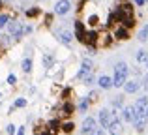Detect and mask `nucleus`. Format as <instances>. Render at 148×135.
I'll return each mask as SVG.
<instances>
[{"mask_svg": "<svg viewBox=\"0 0 148 135\" xmlns=\"http://www.w3.org/2000/svg\"><path fill=\"white\" fill-rule=\"evenodd\" d=\"M127 75H130V66L126 62H116L114 69H112V84H114V88H122L127 81Z\"/></svg>", "mask_w": 148, "mask_h": 135, "instance_id": "f257e3e1", "label": "nucleus"}, {"mask_svg": "<svg viewBox=\"0 0 148 135\" xmlns=\"http://www.w3.org/2000/svg\"><path fill=\"white\" fill-rule=\"evenodd\" d=\"M54 38H56L58 43L66 45V47H71L73 40H75V34H73L71 30H68V28H58L56 32H54Z\"/></svg>", "mask_w": 148, "mask_h": 135, "instance_id": "f03ea898", "label": "nucleus"}, {"mask_svg": "<svg viewBox=\"0 0 148 135\" xmlns=\"http://www.w3.org/2000/svg\"><path fill=\"white\" fill-rule=\"evenodd\" d=\"M6 28H8V34H11L15 40H21V38L25 36V25H23L21 21H17V19H11Z\"/></svg>", "mask_w": 148, "mask_h": 135, "instance_id": "7ed1b4c3", "label": "nucleus"}, {"mask_svg": "<svg viewBox=\"0 0 148 135\" xmlns=\"http://www.w3.org/2000/svg\"><path fill=\"white\" fill-rule=\"evenodd\" d=\"M120 118H122V122H131V124H133L139 118V113H137V109H135V105H124L122 109H120Z\"/></svg>", "mask_w": 148, "mask_h": 135, "instance_id": "20e7f679", "label": "nucleus"}, {"mask_svg": "<svg viewBox=\"0 0 148 135\" xmlns=\"http://www.w3.org/2000/svg\"><path fill=\"white\" fill-rule=\"evenodd\" d=\"M114 116H116V111H112V109H101V111H99V114H98V122H99V126L107 130V128H109V124L112 122V118H114Z\"/></svg>", "mask_w": 148, "mask_h": 135, "instance_id": "39448f33", "label": "nucleus"}, {"mask_svg": "<svg viewBox=\"0 0 148 135\" xmlns=\"http://www.w3.org/2000/svg\"><path fill=\"white\" fill-rule=\"evenodd\" d=\"M71 8H73V4H71V0H58L56 4H54V8H53V11H54V15H68L69 11H71Z\"/></svg>", "mask_w": 148, "mask_h": 135, "instance_id": "423d86ee", "label": "nucleus"}, {"mask_svg": "<svg viewBox=\"0 0 148 135\" xmlns=\"http://www.w3.org/2000/svg\"><path fill=\"white\" fill-rule=\"evenodd\" d=\"M96 128H98V120H96L94 116H86V118L83 120V124H81V133L90 135Z\"/></svg>", "mask_w": 148, "mask_h": 135, "instance_id": "0eeeda50", "label": "nucleus"}, {"mask_svg": "<svg viewBox=\"0 0 148 135\" xmlns=\"http://www.w3.org/2000/svg\"><path fill=\"white\" fill-rule=\"evenodd\" d=\"M92 71H94V64H92V60L84 58L83 62H81V68H79V71H77V79H81V81H83L84 77H86L88 73H92Z\"/></svg>", "mask_w": 148, "mask_h": 135, "instance_id": "6e6552de", "label": "nucleus"}, {"mask_svg": "<svg viewBox=\"0 0 148 135\" xmlns=\"http://www.w3.org/2000/svg\"><path fill=\"white\" fill-rule=\"evenodd\" d=\"M107 132H109V135H122V133H124V124H122V118H118V116H114V118H112V122L109 124Z\"/></svg>", "mask_w": 148, "mask_h": 135, "instance_id": "1a4fd4ad", "label": "nucleus"}, {"mask_svg": "<svg viewBox=\"0 0 148 135\" xmlns=\"http://www.w3.org/2000/svg\"><path fill=\"white\" fill-rule=\"evenodd\" d=\"M122 88H124L126 94H135V92H139V88H141V83H139L137 79H127Z\"/></svg>", "mask_w": 148, "mask_h": 135, "instance_id": "9d476101", "label": "nucleus"}, {"mask_svg": "<svg viewBox=\"0 0 148 135\" xmlns=\"http://www.w3.org/2000/svg\"><path fill=\"white\" fill-rule=\"evenodd\" d=\"M75 40L84 43V36H86V28H84V23L83 21H75Z\"/></svg>", "mask_w": 148, "mask_h": 135, "instance_id": "9b49d317", "label": "nucleus"}, {"mask_svg": "<svg viewBox=\"0 0 148 135\" xmlns=\"http://www.w3.org/2000/svg\"><path fill=\"white\" fill-rule=\"evenodd\" d=\"M112 36H114V40H118V41H126V40H130V30L126 28V26H116L114 28V32H112Z\"/></svg>", "mask_w": 148, "mask_h": 135, "instance_id": "f8f14e48", "label": "nucleus"}, {"mask_svg": "<svg viewBox=\"0 0 148 135\" xmlns=\"http://www.w3.org/2000/svg\"><path fill=\"white\" fill-rule=\"evenodd\" d=\"M98 86L101 88V90H111V88H114V84H112V77L99 75L98 77Z\"/></svg>", "mask_w": 148, "mask_h": 135, "instance_id": "ddd939ff", "label": "nucleus"}, {"mask_svg": "<svg viewBox=\"0 0 148 135\" xmlns=\"http://www.w3.org/2000/svg\"><path fill=\"white\" fill-rule=\"evenodd\" d=\"M133 105H135V109H137L139 116H141V114H145L146 109H148V96H141V98H137V101H135Z\"/></svg>", "mask_w": 148, "mask_h": 135, "instance_id": "4468645a", "label": "nucleus"}, {"mask_svg": "<svg viewBox=\"0 0 148 135\" xmlns=\"http://www.w3.org/2000/svg\"><path fill=\"white\" fill-rule=\"evenodd\" d=\"M146 124H148V118L143 114V116H139L137 120L133 122V126H135V132H139V133H143L146 130Z\"/></svg>", "mask_w": 148, "mask_h": 135, "instance_id": "2eb2a0df", "label": "nucleus"}, {"mask_svg": "<svg viewBox=\"0 0 148 135\" xmlns=\"http://www.w3.org/2000/svg\"><path fill=\"white\" fill-rule=\"evenodd\" d=\"M73 111H75V105H73L71 101H69V99H66L64 101V105H62V116H71L73 114Z\"/></svg>", "mask_w": 148, "mask_h": 135, "instance_id": "dca6fc26", "label": "nucleus"}, {"mask_svg": "<svg viewBox=\"0 0 148 135\" xmlns=\"http://www.w3.org/2000/svg\"><path fill=\"white\" fill-rule=\"evenodd\" d=\"M112 34H109V32H103V34H99V41H98V45H101V47H107V45H111L112 43Z\"/></svg>", "mask_w": 148, "mask_h": 135, "instance_id": "f3484780", "label": "nucleus"}, {"mask_svg": "<svg viewBox=\"0 0 148 135\" xmlns=\"http://www.w3.org/2000/svg\"><path fill=\"white\" fill-rule=\"evenodd\" d=\"M148 60V51L146 49H139L137 53H135V62L137 64H146Z\"/></svg>", "mask_w": 148, "mask_h": 135, "instance_id": "a211bd4d", "label": "nucleus"}, {"mask_svg": "<svg viewBox=\"0 0 148 135\" xmlns=\"http://www.w3.org/2000/svg\"><path fill=\"white\" fill-rule=\"evenodd\" d=\"M120 25H122V26H126L127 30L135 28V25H137V21H135V15H131V17H124L122 21H120Z\"/></svg>", "mask_w": 148, "mask_h": 135, "instance_id": "6ab92c4d", "label": "nucleus"}, {"mask_svg": "<svg viewBox=\"0 0 148 135\" xmlns=\"http://www.w3.org/2000/svg\"><path fill=\"white\" fill-rule=\"evenodd\" d=\"M60 130H62L66 135H69V133H73V130H75V124H73V120H66V122H62Z\"/></svg>", "mask_w": 148, "mask_h": 135, "instance_id": "aec40b11", "label": "nucleus"}, {"mask_svg": "<svg viewBox=\"0 0 148 135\" xmlns=\"http://www.w3.org/2000/svg\"><path fill=\"white\" fill-rule=\"evenodd\" d=\"M53 64H54V55L53 53H45L43 55V68H53Z\"/></svg>", "mask_w": 148, "mask_h": 135, "instance_id": "412c9836", "label": "nucleus"}, {"mask_svg": "<svg viewBox=\"0 0 148 135\" xmlns=\"http://www.w3.org/2000/svg\"><path fill=\"white\" fill-rule=\"evenodd\" d=\"M23 107H26V98H17L15 103L10 107V113H13L15 109H23Z\"/></svg>", "mask_w": 148, "mask_h": 135, "instance_id": "4be33fe9", "label": "nucleus"}, {"mask_svg": "<svg viewBox=\"0 0 148 135\" xmlns=\"http://www.w3.org/2000/svg\"><path fill=\"white\" fill-rule=\"evenodd\" d=\"M21 69H23L25 73H30V71H32V58H30V56L23 58V62H21Z\"/></svg>", "mask_w": 148, "mask_h": 135, "instance_id": "5701e85b", "label": "nucleus"}, {"mask_svg": "<svg viewBox=\"0 0 148 135\" xmlns=\"http://www.w3.org/2000/svg\"><path fill=\"white\" fill-rule=\"evenodd\" d=\"M88 107H90V99L88 98H81L79 105H77V109H79V113H86Z\"/></svg>", "mask_w": 148, "mask_h": 135, "instance_id": "b1692460", "label": "nucleus"}, {"mask_svg": "<svg viewBox=\"0 0 148 135\" xmlns=\"http://www.w3.org/2000/svg\"><path fill=\"white\" fill-rule=\"evenodd\" d=\"M60 126H62V122L58 120V118H53V120H49V124H47V128L51 130L53 133H56L58 130H60Z\"/></svg>", "mask_w": 148, "mask_h": 135, "instance_id": "393cba45", "label": "nucleus"}, {"mask_svg": "<svg viewBox=\"0 0 148 135\" xmlns=\"http://www.w3.org/2000/svg\"><path fill=\"white\" fill-rule=\"evenodd\" d=\"M137 38H139L141 41H146V40H148V23H146V25H143V26H141V30H139Z\"/></svg>", "mask_w": 148, "mask_h": 135, "instance_id": "a878e982", "label": "nucleus"}, {"mask_svg": "<svg viewBox=\"0 0 148 135\" xmlns=\"http://www.w3.org/2000/svg\"><path fill=\"white\" fill-rule=\"evenodd\" d=\"M122 107H124V98H122V96H116V98L112 99V111L122 109Z\"/></svg>", "mask_w": 148, "mask_h": 135, "instance_id": "bb28decb", "label": "nucleus"}, {"mask_svg": "<svg viewBox=\"0 0 148 135\" xmlns=\"http://www.w3.org/2000/svg\"><path fill=\"white\" fill-rule=\"evenodd\" d=\"M25 13H26L28 19H34V17H38V15L41 13V10H40V8H30V10H26Z\"/></svg>", "mask_w": 148, "mask_h": 135, "instance_id": "cd10ccee", "label": "nucleus"}, {"mask_svg": "<svg viewBox=\"0 0 148 135\" xmlns=\"http://www.w3.org/2000/svg\"><path fill=\"white\" fill-rule=\"evenodd\" d=\"M10 21H11V17L8 13H0V28H6Z\"/></svg>", "mask_w": 148, "mask_h": 135, "instance_id": "c85d7f7f", "label": "nucleus"}, {"mask_svg": "<svg viewBox=\"0 0 148 135\" xmlns=\"http://www.w3.org/2000/svg\"><path fill=\"white\" fill-rule=\"evenodd\" d=\"M88 25H90L92 28H96V26L99 25V17L98 15H90V17H88Z\"/></svg>", "mask_w": 148, "mask_h": 135, "instance_id": "c756f323", "label": "nucleus"}, {"mask_svg": "<svg viewBox=\"0 0 148 135\" xmlns=\"http://www.w3.org/2000/svg\"><path fill=\"white\" fill-rule=\"evenodd\" d=\"M94 81H96V75H94V71H92V73H88V75H86V77H84V79H83V83L90 86V84L94 83Z\"/></svg>", "mask_w": 148, "mask_h": 135, "instance_id": "7c9ffc66", "label": "nucleus"}, {"mask_svg": "<svg viewBox=\"0 0 148 135\" xmlns=\"http://www.w3.org/2000/svg\"><path fill=\"white\" fill-rule=\"evenodd\" d=\"M6 133H8V135H15V133H17V126L8 124V126H6Z\"/></svg>", "mask_w": 148, "mask_h": 135, "instance_id": "2f4dec72", "label": "nucleus"}, {"mask_svg": "<svg viewBox=\"0 0 148 135\" xmlns=\"http://www.w3.org/2000/svg\"><path fill=\"white\" fill-rule=\"evenodd\" d=\"M6 81H8V84H10V86H13V84H17V77H15V73H10Z\"/></svg>", "mask_w": 148, "mask_h": 135, "instance_id": "473e14b6", "label": "nucleus"}, {"mask_svg": "<svg viewBox=\"0 0 148 135\" xmlns=\"http://www.w3.org/2000/svg\"><path fill=\"white\" fill-rule=\"evenodd\" d=\"M88 99H90V103H96L99 99V94L98 92H90V94H88Z\"/></svg>", "mask_w": 148, "mask_h": 135, "instance_id": "72a5a7b5", "label": "nucleus"}, {"mask_svg": "<svg viewBox=\"0 0 148 135\" xmlns=\"http://www.w3.org/2000/svg\"><path fill=\"white\" fill-rule=\"evenodd\" d=\"M90 135H105V128H96Z\"/></svg>", "mask_w": 148, "mask_h": 135, "instance_id": "f704fd0d", "label": "nucleus"}, {"mask_svg": "<svg viewBox=\"0 0 148 135\" xmlns=\"http://www.w3.org/2000/svg\"><path fill=\"white\" fill-rule=\"evenodd\" d=\"M146 2H148V0H133V4H135V6H139V8H143Z\"/></svg>", "mask_w": 148, "mask_h": 135, "instance_id": "c9c22d12", "label": "nucleus"}, {"mask_svg": "<svg viewBox=\"0 0 148 135\" xmlns=\"http://www.w3.org/2000/svg\"><path fill=\"white\" fill-rule=\"evenodd\" d=\"M25 132H26L25 126H21V128H17V133H15V135H25Z\"/></svg>", "mask_w": 148, "mask_h": 135, "instance_id": "e433bc0d", "label": "nucleus"}, {"mask_svg": "<svg viewBox=\"0 0 148 135\" xmlns=\"http://www.w3.org/2000/svg\"><path fill=\"white\" fill-rule=\"evenodd\" d=\"M143 86H145V88H148V73H146L145 77H143Z\"/></svg>", "mask_w": 148, "mask_h": 135, "instance_id": "4c0bfd02", "label": "nucleus"}, {"mask_svg": "<svg viewBox=\"0 0 148 135\" xmlns=\"http://www.w3.org/2000/svg\"><path fill=\"white\" fill-rule=\"evenodd\" d=\"M32 32V25H25V34H30Z\"/></svg>", "mask_w": 148, "mask_h": 135, "instance_id": "58836bf2", "label": "nucleus"}, {"mask_svg": "<svg viewBox=\"0 0 148 135\" xmlns=\"http://www.w3.org/2000/svg\"><path fill=\"white\" fill-rule=\"evenodd\" d=\"M40 135H53V132H51V130H49V128H47V130H45V132H41V133H40Z\"/></svg>", "mask_w": 148, "mask_h": 135, "instance_id": "ea45409f", "label": "nucleus"}, {"mask_svg": "<svg viewBox=\"0 0 148 135\" xmlns=\"http://www.w3.org/2000/svg\"><path fill=\"white\" fill-rule=\"evenodd\" d=\"M145 116H146V118H148V109H146V113H145Z\"/></svg>", "mask_w": 148, "mask_h": 135, "instance_id": "a19ab883", "label": "nucleus"}, {"mask_svg": "<svg viewBox=\"0 0 148 135\" xmlns=\"http://www.w3.org/2000/svg\"><path fill=\"white\" fill-rule=\"evenodd\" d=\"M146 68H148V60H146Z\"/></svg>", "mask_w": 148, "mask_h": 135, "instance_id": "79ce46f5", "label": "nucleus"}, {"mask_svg": "<svg viewBox=\"0 0 148 135\" xmlns=\"http://www.w3.org/2000/svg\"><path fill=\"white\" fill-rule=\"evenodd\" d=\"M0 98H2V92H0Z\"/></svg>", "mask_w": 148, "mask_h": 135, "instance_id": "37998d69", "label": "nucleus"}, {"mask_svg": "<svg viewBox=\"0 0 148 135\" xmlns=\"http://www.w3.org/2000/svg\"><path fill=\"white\" fill-rule=\"evenodd\" d=\"M81 135H84V133H81Z\"/></svg>", "mask_w": 148, "mask_h": 135, "instance_id": "c03bdc74", "label": "nucleus"}]
</instances>
